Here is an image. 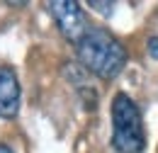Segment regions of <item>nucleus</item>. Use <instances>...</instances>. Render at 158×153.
Returning <instances> with one entry per match:
<instances>
[{"instance_id":"1","label":"nucleus","mask_w":158,"mask_h":153,"mask_svg":"<svg viewBox=\"0 0 158 153\" xmlns=\"http://www.w3.org/2000/svg\"><path fill=\"white\" fill-rule=\"evenodd\" d=\"M76 49H78L80 66L88 73L98 76L100 80L117 78L124 71L127 58H129L127 46L112 32H107L105 27H93V24L88 27L83 39L76 44Z\"/></svg>"},{"instance_id":"2","label":"nucleus","mask_w":158,"mask_h":153,"mask_svg":"<svg viewBox=\"0 0 158 153\" xmlns=\"http://www.w3.org/2000/svg\"><path fill=\"white\" fill-rule=\"evenodd\" d=\"M112 148L117 153H143L146 148L141 110L127 93L112 97Z\"/></svg>"},{"instance_id":"3","label":"nucleus","mask_w":158,"mask_h":153,"mask_svg":"<svg viewBox=\"0 0 158 153\" xmlns=\"http://www.w3.org/2000/svg\"><path fill=\"white\" fill-rule=\"evenodd\" d=\"M46 10L54 17L63 39H68L71 44H78L90 27L80 2H76V0H51V2H46Z\"/></svg>"},{"instance_id":"4","label":"nucleus","mask_w":158,"mask_h":153,"mask_svg":"<svg viewBox=\"0 0 158 153\" xmlns=\"http://www.w3.org/2000/svg\"><path fill=\"white\" fill-rule=\"evenodd\" d=\"M20 80L10 66H0V117L15 119L20 112Z\"/></svg>"},{"instance_id":"5","label":"nucleus","mask_w":158,"mask_h":153,"mask_svg":"<svg viewBox=\"0 0 158 153\" xmlns=\"http://www.w3.org/2000/svg\"><path fill=\"white\" fill-rule=\"evenodd\" d=\"M63 76H66V80L76 88V93L80 95V100H83V105H85V110H95L98 107V90L90 85V80H88V71L80 66V63H66V68H63Z\"/></svg>"},{"instance_id":"6","label":"nucleus","mask_w":158,"mask_h":153,"mask_svg":"<svg viewBox=\"0 0 158 153\" xmlns=\"http://www.w3.org/2000/svg\"><path fill=\"white\" fill-rule=\"evenodd\" d=\"M88 7H93V10L100 12V15H112L114 2H98V0H90V2H88Z\"/></svg>"},{"instance_id":"7","label":"nucleus","mask_w":158,"mask_h":153,"mask_svg":"<svg viewBox=\"0 0 158 153\" xmlns=\"http://www.w3.org/2000/svg\"><path fill=\"white\" fill-rule=\"evenodd\" d=\"M148 54H151V58H158V37L148 39Z\"/></svg>"},{"instance_id":"8","label":"nucleus","mask_w":158,"mask_h":153,"mask_svg":"<svg viewBox=\"0 0 158 153\" xmlns=\"http://www.w3.org/2000/svg\"><path fill=\"white\" fill-rule=\"evenodd\" d=\"M0 153H12V148H10L7 143H0Z\"/></svg>"}]
</instances>
